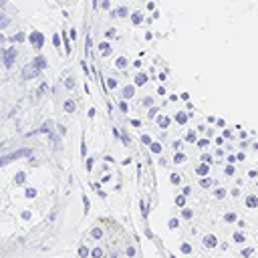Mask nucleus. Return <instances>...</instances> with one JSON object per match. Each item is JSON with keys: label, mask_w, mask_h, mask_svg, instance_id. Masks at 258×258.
Here are the masks:
<instances>
[{"label": "nucleus", "mask_w": 258, "mask_h": 258, "mask_svg": "<svg viewBox=\"0 0 258 258\" xmlns=\"http://www.w3.org/2000/svg\"><path fill=\"white\" fill-rule=\"evenodd\" d=\"M28 153H30L28 149H20V151H14V153H10V155H6V157H0V165L8 163V161H12V159H18V157H22V155H28Z\"/></svg>", "instance_id": "nucleus-1"}, {"label": "nucleus", "mask_w": 258, "mask_h": 258, "mask_svg": "<svg viewBox=\"0 0 258 258\" xmlns=\"http://www.w3.org/2000/svg\"><path fill=\"white\" fill-rule=\"evenodd\" d=\"M24 181H26V173H24V171H18V173L14 175V183H16V185H22Z\"/></svg>", "instance_id": "nucleus-2"}, {"label": "nucleus", "mask_w": 258, "mask_h": 258, "mask_svg": "<svg viewBox=\"0 0 258 258\" xmlns=\"http://www.w3.org/2000/svg\"><path fill=\"white\" fill-rule=\"evenodd\" d=\"M77 254H79L81 258H87V256H89L91 252H89V248H87V246H79V250H77Z\"/></svg>", "instance_id": "nucleus-3"}, {"label": "nucleus", "mask_w": 258, "mask_h": 258, "mask_svg": "<svg viewBox=\"0 0 258 258\" xmlns=\"http://www.w3.org/2000/svg\"><path fill=\"white\" fill-rule=\"evenodd\" d=\"M24 196H26L28 200H32V198L36 196V189H34V187H26V189H24Z\"/></svg>", "instance_id": "nucleus-4"}, {"label": "nucleus", "mask_w": 258, "mask_h": 258, "mask_svg": "<svg viewBox=\"0 0 258 258\" xmlns=\"http://www.w3.org/2000/svg\"><path fill=\"white\" fill-rule=\"evenodd\" d=\"M91 236H93L95 240H99V238L103 236V230H101V228H93V230H91Z\"/></svg>", "instance_id": "nucleus-5"}, {"label": "nucleus", "mask_w": 258, "mask_h": 258, "mask_svg": "<svg viewBox=\"0 0 258 258\" xmlns=\"http://www.w3.org/2000/svg\"><path fill=\"white\" fill-rule=\"evenodd\" d=\"M91 256H93V258H101V256H103V250H101V248H95V250H91Z\"/></svg>", "instance_id": "nucleus-6"}, {"label": "nucleus", "mask_w": 258, "mask_h": 258, "mask_svg": "<svg viewBox=\"0 0 258 258\" xmlns=\"http://www.w3.org/2000/svg\"><path fill=\"white\" fill-rule=\"evenodd\" d=\"M73 109H75V103H73V101H67V103H64V111L73 113Z\"/></svg>", "instance_id": "nucleus-7"}, {"label": "nucleus", "mask_w": 258, "mask_h": 258, "mask_svg": "<svg viewBox=\"0 0 258 258\" xmlns=\"http://www.w3.org/2000/svg\"><path fill=\"white\" fill-rule=\"evenodd\" d=\"M30 218H32V212L30 210H24L22 212V220H30Z\"/></svg>", "instance_id": "nucleus-8"}, {"label": "nucleus", "mask_w": 258, "mask_h": 258, "mask_svg": "<svg viewBox=\"0 0 258 258\" xmlns=\"http://www.w3.org/2000/svg\"><path fill=\"white\" fill-rule=\"evenodd\" d=\"M83 204H85V212H87V210H89V200H87V198H83Z\"/></svg>", "instance_id": "nucleus-9"}]
</instances>
